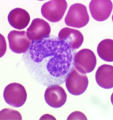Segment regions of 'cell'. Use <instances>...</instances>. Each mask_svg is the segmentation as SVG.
Instances as JSON below:
<instances>
[{
	"mask_svg": "<svg viewBox=\"0 0 113 120\" xmlns=\"http://www.w3.org/2000/svg\"><path fill=\"white\" fill-rule=\"evenodd\" d=\"M68 91L73 96H80L86 91L89 85V79L86 75L81 74L76 68L71 70L65 81Z\"/></svg>",
	"mask_w": 113,
	"mask_h": 120,
	"instance_id": "obj_5",
	"label": "cell"
},
{
	"mask_svg": "<svg viewBox=\"0 0 113 120\" xmlns=\"http://www.w3.org/2000/svg\"><path fill=\"white\" fill-rule=\"evenodd\" d=\"M75 50L55 36L33 41L23 60L31 77L44 86L61 85L74 68Z\"/></svg>",
	"mask_w": 113,
	"mask_h": 120,
	"instance_id": "obj_1",
	"label": "cell"
},
{
	"mask_svg": "<svg viewBox=\"0 0 113 120\" xmlns=\"http://www.w3.org/2000/svg\"><path fill=\"white\" fill-rule=\"evenodd\" d=\"M45 101L50 107L60 108L65 104L67 101V94L63 88L60 85H53L47 87L45 91Z\"/></svg>",
	"mask_w": 113,
	"mask_h": 120,
	"instance_id": "obj_10",
	"label": "cell"
},
{
	"mask_svg": "<svg viewBox=\"0 0 113 120\" xmlns=\"http://www.w3.org/2000/svg\"><path fill=\"white\" fill-rule=\"evenodd\" d=\"M0 118L2 120L4 119H18L21 120L22 117L20 115L19 112H18L16 110H12L10 109H4L1 111V117Z\"/></svg>",
	"mask_w": 113,
	"mask_h": 120,
	"instance_id": "obj_15",
	"label": "cell"
},
{
	"mask_svg": "<svg viewBox=\"0 0 113 120\" xmlns=\"http://www.w3.org/2000/svg\"><path fill=\"white\" fill-rule=\"evenodd\" d=\"M58 39L73 50L78 49L83 43V34L80 31L70 27L62 28L59 32Z\"/></svg>",
	"mask_w": 113,
	"mask_h": 120,
	"instance_id": "obj_11",
	"label": "cell"
},
{
	"mask_svg": "<svg viewBox=\"0 0 113 120\" xmlns=\"http://www.w3.org/2000/svg\"><path fill=\"white\" fill-rule=\"evenodd\" d=\"M8 42L11 50L15 53H25L31 47V41L25 31H11L8 34Z\"/></svg>",
	"mask_w": 113,
	"mask_h": 120,
	"instance_id": "obj_7",
	"label": "cell"
},
{
	"mask_svg": "<svg viewBox=\"0 0 113 120\" xmlns=\"http://www.w3.org/2000/svg\"><path fill=\"white\" fill-rule=\"evenodd\" d=\"M68 4L65 0H51L41 7V14L50 22H59L64 16Z\"/></svg>",
	"mask_w": 113,
	"mask_h": 120,
	"instance_id": "obj_6",
	"label": "cell"
},
{
	"mask_svg": "<svg viewBox=\"0 0 113 120\" xmlns=\"http://www.w3.org/2000/svg\"><path fill=\"white\" fill-rule=\"evenodd\" d=\"M97 83L101 88L110 90L113 88V67L110 65H102L96 73Z\"/></svg>",
	"mask_w": 113,
	"mask_h": 120,
	"instance_id": "obj_13",
	"label": "cell"
},
{
	"mask_svg": "<svg viewBox=\"0 0 113 120\" xmlns=\"http://www.w3.org/2000/svg\"><path fill=\"white\" fill-rule=\"evenodd\" d=\"M90 21V17L85 5L82 4H74L68 11L65 23L71 28L84 27Z\"/></svg>",
	"mask_w": 113,
	"mask_h": 120,
	"instance_id": "obj_2",
	"label": "cell"
},
{
	"mask_svg": "<svg viewBox=\"0 0 113 120\" xmlns=\"http://www.w3.org/2000/svg\"><path fill=\"white\" fill-rule=\"evenodd\" d=\"M91 16L97 21H104L111 14L112 2L110 0H92L90 3Z\"/></svg>",
	"mask_w": 113,
	"mask_h": 120,
	"instance_id": "obj_9",
	"label": "cell"
},
{
	"mask_svg": "<svg viewBox=\"0 0 113 120\" xmlns=\"http://www.w3.org/2000/svg\"><path fill=\"white\" fill-rule=\"evenodd\" d=\"M4 99L9 105L19 108L24 105L27 99V93L25 87L19 83H11L4 90Z\"/></svg>",
	"mask_w": 113,
	"mask_h": 120,
	"instance_id": "obj_4",
	"label": "cell"
},
{
	"mask_svg": "<svg viewBox=\"0 0 113 120\" xmlns=\"http://www.w3.org/2000/svg\"><path fill=\"white\" fill-rule=\"evenodd\" d=\"M97 53L102 60L113 61V40L110 39L102 40L97 46Z\"/></svg>",
	"mask_w": 113,
	"mask_h": 120,
	"instance_id": "obj_14",
	"label": "cell"
},
{
	"mask_svg": "<svg viewBox=\"0 0 113 120\" xmlns=\"http://www.w3.org/2000/svg\"><path fill=\"white\" fill-rule=\"evenodd\" d=\"M8 22L15 29L22 30L29 25L30 15L26 10L22 8H15L8 14Z\"/></svg>",
	"mask_w": 113,
	"mask_h": 120,
	"instance_id": "obj_12",
	"label": "cell"
},
{
	"mask_svg": "<svg viewBox=\"0 0 113 120\" xmlns=\"http://www.w3.org/2000/svg\"><path fill=\"white\" fill-rule=\"evenodd\" d=\"M97 65V57L90 49H82L75 54L74 67L81 74L91 73Z\"/></svg>",
	"mask_w": 113,
	"mask_h": 120,
	"instance_id": "obj_3",
	"label": "cell"
},
{
	"mask_svg": "<svg viewBox=\"0 0 113 120\" xmlns=\"http://www.w3.org/2000/svg\"><path fill=\"white\" fill-rule=\"evenodd\" d=\"M51 27L47 21L41 19H35L32 21L26 31L27 38L33 41H39L50 35Z\"/></svg>",
	"mask_w": 113,
	"mask_h": 120,
	"instance_id": "obj_8",
	"label": "cell"
}]
</instances>
